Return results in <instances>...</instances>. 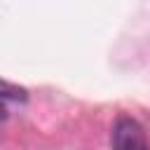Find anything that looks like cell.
Wrapping results in <instances>:
<instances>
[{"mask_svg": "<svg viewBox=\"0 0 150 150\" xmlns=\"http://www.w3.org/2000/svg\"><path fill=\"white\" fill-rule=\"evenodd\" d=\"M26 89H21V87H14V84H9V82H2V101H5V115H9L12 112V108L16 105H21V103H26Z\"/></svg>", "mask_w": 150, "mask_h": 150, "instance_id": "obj_2", "label": "cell"}, {"mask_svg": "<svg viewBox=\"0 0 150 150\" xmlns=\"http://www.w3.org/2000/svg\"><path fill=\"white\" fill-rule=\"evenodd\" d=\"M112 150H150L143 127L129 115H120L112 124Z\"/></svg>", "mask_w": 150, "mask_h": 150, "instance_id": "obj_1", "label": "cell"}]
</instances>
